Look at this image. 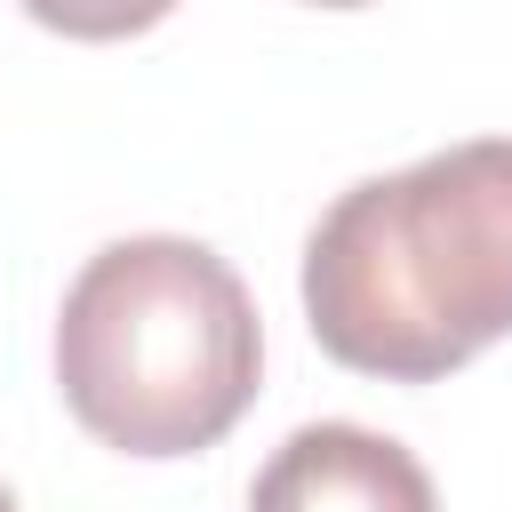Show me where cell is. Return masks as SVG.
Returning a JSON list of instances; mask_svg holds the SVG:
<instances>
[{
	"label": "cell",
	"mask_w": 512,
	"mask_h": 512,
	"mask_svg": "<svg viewBox=\"0 0 512 512\" xmlns=\"http://www.w3.org/2000/svg\"><path fill=\"white\" fill-rule=\"evenodd\" d=\"M320 8H360V0H320Z\"/></svg>",
	"instance_id": "obj_5"
},
{
	"label": "cell",
	"mask_w": 512,
	"mask_h": 512,
	"mask_svg": "<svg viewBox=\"0 0 512 512\" xmlns=\"http://www.w3.org/2000/svg\"><path fill=\"white\" fill-rule=\"evenodd\" d=\"M264 368V328L240 272L184 232H136L80 264L56 312L64 408L120 456L216 448Z\"/></svg>",
	"instance_id": "obj_2"
},
{
	"label": "cell",
	"mask_w": 512,
	"mask_h": 512,
	"mask_svg": "<svg viewBox=\"0 0 512 512\" xmlns=\"http://www.w3.org/2000/svg\"><path fill=\"white\" fill-rule=\"evenodd\" d=\"M304 320L328 360L392 384H432L512 336V136L336 192L304 240Z\"/></svg>",
	"instance_id": "obj_1"
},
{
	"label": "cell",
	"mask_w": 512,
	"mask_h": 512,
	"mask_svg": "<svg viewBox=\"0 0 512 512\" xmlns=\"http://www.w3.org/2000/svg\"><path fill=\"white\" fill-rule=\"evenodd\" d=\"M0 512H16V496H8V488H0Z\"/></svg>",
	"instance_id": "obj_6"
},
{
	"label": "cell",
	"mask_w": 512,
	"mask_h": 512,
	"mask_svg": "<svg viewBox=\"0 0 512 512\" xmlns=\"http://www.w3.org/2000/svg\"><path fill=\"white\" fill-rule=\"evenodd\" d=\"M168 8L176 0H24V16L64 40H128V32H152Z\"/></svg>",
	"instance_id": "obj_4"
},
{
	"label": "cell",
	"mask_w": 512,
	"mask_h": 512,
	"mask_svg": "<svg viewBox=\"0 0 512 512\" xmlns=\"http://www.w3.org/2000/svg\"><path fill=\"white\" fill-rule=\"evenodd\" d=\"M248 512H440L432 472L368 424H296L248 488Z\"/></svg>",
	"instance_id": "obj_3"
}]
</instances>
